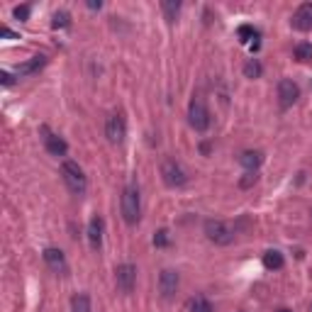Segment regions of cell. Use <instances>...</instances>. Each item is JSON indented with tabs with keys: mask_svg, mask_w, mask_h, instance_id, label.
<instances>
[{
	"mask_svg": "<svg viewBox=\"0 0 312 312\" xmlns=\"http://www.w3.org/2000/svg\"><path fill=\"white\" fill-rule=\"evenodd\" d=\"M88 242H90V247L95 251L103 247V220L98 215L90 217V222H88Z\"/></svg>",
	"mask_w": 312,
	"mask_h": 312,
	"instance_id": "4fadbf2b",
	"label": "cell"
},
{
	"mask_svg": "<svg viewBox=\"0 0 312 312\" xmlns=\"http://www.w3.org/2000/svg\"><path fill=\"white\" fill-rule=\"evenodd\" d=\"M44 263L54 271V273H59V276H63L66 271H68V263H66V256H63V251L61 249H57V247H47L44 249Z\"/></svg>",
	"mask_w": 312,
	"mask_h": 312,
	"instance_id": "ba28073f",
	"label": "cell"
},
{
	"mask_svg": "<svg viewBox=\"0 0 312 312\" xmlns=\"http://www.w3.org/2000/svg\"><path fill=\"white\" fill-rule=\"evenodd\" d=\"M61 178H63L66 188H68L73 195H83L85 188H88L83 169H81L76 161H63V164H61Z\"/></svg>",
	"mask_w": 312,
	"mask_h": 312,
	"instance_id": "7a4b0ae2",
	"label": "cell"
},
{
	"mask_svg": "<svg viewBox=\"0 0 312 312\" xmlns=\"http://www.w3.org/2000/svg\"><path fill=\"white\" fill-rule=\"evenodd\" d=\"M290 25H293V29H298V32H310L312 29V2H303V5L295 10Z\"/></svg>",
	"mask_w": 312,
	"mask_h": 312,
	"instance_id": "8fae6325",
	"label": "cell"
},
{
	"mask_svg": "<svg viewBox=\"0 0 312 312\" xmlns=\"http://www.w3.org/2000/svg\"><path fill=\"white\" fill-rule=\"evenodd\" d=\"M71 312H93L88 293H76V295L71 298Z\"/></svg>",
	"mask_w": 312,
	"mask_h": 312,
	"instance_id": "ac0fdd59",
	"label": "cell"
},
{
	"mask_svg": "<svg viewBox=\"0 0 312 312\" xmlns=\"http://www.w3.org/2000/svg\"><path fill=\"white\" fill-rule=\"evenodd\" d=\"M205 234H207V239L212 242V244H217V247H227L234 242V229L229 227L227 222H222V220H205Z\"/></svg>",
	"mask_w": 312,
	"mask_h": 312,
	"instance_id": "3957f363",
	"label": "cell"
},
{
	"mask_svg": "<svg viewBox=\"0 0 312 312\" xmlns=\"http://www.w3.org/2000/svg\"><path fill=\"white\" fill-rule=\"evenodd\" d=\"M115 281H117V288L122 293H132L134 290V283H137V268L132 263H120L115 268Z\"/></svg>",
	"mask_w": 312,
	"mask_h": 312,
	"instance_id": "52a82bcc",
	"label": "cell"
},
{
	"mask_svg": "<svg viewBox=\"0 0 312 312\" xmlns=\"http://www.w3.org/2000/svg\"><path fill=\"white\" fill-rule=\"evenodd\" d=\"M200 151H202V154L207 156V154H210V144H207V142H202V144H200Z\"/></svg>",
	"mask_w": 312,
	"mask_h": 312,
	"instance_id": "f1b7e54d",
	"label": "cell"
},
{
	"mask_svg": "<svg viewBox=\"0 0 312 312\" xmlns=\"http://www.w3.org/2000/svg\"><path fill=\"white\" fill-rule=\"evenodd\" d=\"M52 27H54V29L71 27V15H68L66 10H59V12H54V22H52Z\"/></svg>",
	"mask_w": 312,
	"mask_h": 312,
	"instance_id": "44dd1931",
	"label": "cell"
},
{
	"mask_svg": "<svg viewBox=\"0 0 312 312\" xmlns=\"http://www.w3.org/2000/svg\"><path fill=\"white\" fill-rule=\"evenodd\" d=\"M105 137H108L110 144L125 142V137H127V122H125L122 113H113L108 117V122H105Z\"/></svg>",
	"mask_w": 312,
	"mask_h": 312,
	"instance_id": "8992f818",
	"label": "cell"
},
{
	"mask_svg": "<svg viewBox=\"0 0 312 312\" xmlns=\"http://www.w3.org/2000/svg\"><path fill=\"white\" fill-rule=\"evenodd\" d=\"M161 178H164V183L169 188H183L188 183V176H186L183 166L176 159H171V156L161 161Z\"/></svg>",
	"mask_w": 312,
	"mask_h": 312,
	"instance_id": "5b68a950",
	"label": "cell"
},
{
	"mask_svg": "<svg viewBox=\"0 0 312 312\" xmlns=\"http://www.w3.org/2000/svg\"><path fill=\"white\" fill-rule=\"evenodd\" d=\"M178 285H181L178 273H176L173 268H164L161 276H159V293H161L164 298H173L176 290H178Z\"/></svg>",
	"mask_w": 312,
	"mask_h": 312,
	"instance_id": "30bf717a",
	"label": "cell"
},
{
	"mask_svg": "<svg viewBox=\"0 0 312 312\" xmlns=\"http://www.w3.org/2000/svg\"><path fill=\"white\" fill-rule=\"evenodd\" d=\"M42 66H47V57H32L29 61L25 63H20L17 68H15V73L22 78V76H32V73H37Z\"/></svg>",
	"mask_w": 312,
	"mask_h": 312,
	"instance_id": "5bb4252c",
	"label": "cell"
},
{
	"mask_svg": "<svg viewBox=\"0 0 312 312\" xmlns=\"http://www.w3.org/2000/svg\"><path fill=\"white\" fill-rule=\"evenodd\" d=\"M0 78H2V85H5V88H10V85H12V76H10L7 71H2V73H0Z\"/></svg>",
	"mask_w": 312,
	"mask_h": 312,
	"instance_id": "4316f807",
	"label": "cell"
},
{
	"mask_svg": "<svg viewBox=\"0 0 312 312\" xmlns=\"http://www.w3.org/2000/svg\"><path fill=\"white\" fill-rule=\"evenodd\" d=\"M295 59H300V61H310L312 59V44L310 42H300V44L295 47Z\"/></svg>",
	"mask_w": 312,
	"mask_h": 312,
	"instance_id": "7402d4cb",
	"label": "cell"
},
{
	"mask_svg": "<svg viewBox=\"0 0 312 312\" xmlns=\"http://www.w3.org/2000/svg\"><path fill=\"white\" fill-rule=\"evenodd\" d=\"M188 122L195 132H207V127H210V110L200 95H193V100L188 105Z\"/></svg>",
	"mask_w": 312,
	"mask_h": 312,
	"instance_id": "277c9868",
	"label": "cell"
},
{
	"mask_svg": "<svg viewBox=\"0 0 312 312\" xmlns=\"http://www.w3.org/2000/svg\"><path fill=\"white\" fill-rule=\"evenodd\" d=\"M154 247H169V232L166 229H159L154 234Z\"/></svg>",
	"mask_w": 312,
	"mask_h": 312,
	"instance_id": "d4e9b609",
	"label": "cell"
},
{
	"mask_svg": "<svg viewBox=\"0 0 312 312\" xmlns=\"http://www.w3.org/2000/svg\"><path fill=\"white\" fill-rule=\"evenodd\" d=\"M188 310L190 312H215V308H212V303H210L205 295H195V298L190 300Z\"/></svg>",
	"mask_w": 312,
	"mask_h": 312,
	"instance_id": "d6986e66",
	"label": "cell"
},
{
	"mask_svg": "<svg viewBox=\"0 0 312 312\" xmlns=\"http://www.w3.org/2000/svg\"><path fill=\"white\" fill-rule=\"evenodd\" d=\"M285 258L281 251H276V249H268L266 254H263V266L268 268V271H278V268H283Z\"/></svg>",
	"mask_w": 312,
	"mask_h": 312,
	"instance_id": "9a60e30c",
	"label": "cell"
},
{
	"mask_svg": "<svg viewBox=\"0 0 312 312\" xmlns=\"http://www.w3.org/2000/svg\"><path fill=\"white\" fill-rule=\"evenodd\" d=\"M29 12H32V7H29V5H17V7L12 10L15 20H29Z\"/></svg>",
	"mask_w": 312,
	"mask_h": 312,
	"instance_id": "484cf974",
	"label": "cell"
},
{
	"mask_svg": "<svg viewBox=\"0 0 312 312\" xmlns=\"http://www.w3.org/2000/svg\"><path fill=\"white\" fill-rule=\"evenodd\" d=\"M120 207H122V217H125L127 225H137L139 222V217H142V200H139V190L134 186H127L122 190Z\"/></svg>",
	"mask_w": 312,
	"mask_h": 312,
	"instance_id": "6da1fadb",
	"label": "cell"
},
{
	"mask_svg": "<svg viewBox=\"0 0 312 312\" xmlns=\"http://www.w3.org/2000/svg\"><path fill=\"white\" fill-rule=\"evenodd\" d=\"M2 37H7V39H15V34H12L10 29H2Z\"/></svg>",
	"mask_w": 312,
	"mask_h": 312,
	"instance_id": "f546056e",
	"label": "cell"
},
{
	"mask_svg": "<svg viewBox=\"0 0 312 312\" xmlns=\"http://www.w3.org/2000/svg\"><path fill=\"white\" fill-rule=\"evenodd\" d=\"M42 132H44V146H47V151H49L52 156H63V154L68 151V144L63 142L59 134H52L47 127H42Z\"/></svg>",
	"mask_w": 312,
	"mask_h": 312,
	"instance_id": "7c38bea8",
	"label": "cell"
},
{
	"mask_svg": "<svg viewBox=\"0 0 312 312\" xmlns=\"http://www.w3.org/2000/svg\"><path fill=\"white\" fill-rule=\"evenodd\" d=\"M261 161H263L261 151H244V154L239 156V164H242L247 171H256L261 166Z\"/></svg>",
	"mask_w": 312,
	"mask_h": 312,
	"instance_id": "2e32d148",
	"label": "cell"
},
{
	"mask_svg": "<svg viewBox=\"0 0 312 312\" xmlns=\"http://www.w3.org/2000/svg\"><path fill=\"white\" fill-rule=\"evenodd\" d=\"M88 7H90V10H100V7H103V2H100V0H98V2H95V0H90V2H88Z\"/></svg>",
	"mask_w": 312,
	"mask_h": 312,
	"instance_id": "83f0119b",
	"label": "cell"
},
{
	"mask_svg": "<svg viewBox=\"0 0 312 312\" xmlns=\"http://www.w3.org/2000/svg\"><path fill=\"white\" fill-rule=\"evenodd\" d=\"M237 34H239V42H242V44H249L256 37V29L249 27V25H242V27L237 29Z\"/></svg>",
	"mask_w": 312,
	"mask_h": 312,
	"instance_id": "603a6c76",
	"label": "cell"
},
{
	"mask_svg": "<svg viewBox=\"0 0 312 312\" xmlns=\"http://www.w3.org/2000/svg\"><path fill=\"white\" fill-rule=\"evenodd\" d=\"M278 312H290V310H288V308H281V310H278Z\"/></svg>",
	"mask_w": 312,
	"mask_h": 312,
	"instance_id": "4dcf8cb0",
	"label": "cell"
},
{
	"mask_svg": "<svg viewBox=\"0 0 312 312\" xmlns=\"http://www.w3.org/2000/svg\"><path fill=\"white\" fill-rule=\"evenodd\" d=\"M278 98H281V108H290L298 98H300V88L290 78H281L278 81Z\"/></svg>",
	"mask_w": 312,
	"mask_h": 312,
	"instance_id": "9c48e42d",
	"label": "cell"
},
{
	"mask_svg": "<svg viewBox=\"0 0 312 312\" xmlns=\"http://www.w3.org/2000/svg\"><path fill=\"white\" fill-rule=\"evenodd\" d=\"M256 181H258L256 171H247V173H244V176L239 178V188H244V190H247V188H251V186H254Z\"/></svg>",
	"mask_w": 312,
	"mask_h": 312,
	"instance_id": "cb8c5ba5",
	"label": "cell"
},
{
	"mask_svg": "<svg viewBox=\"0 0 312 312\" xmlns=\"http://www.w3.org/2000/svg\"><path fill=\"white\" fill-rule=\"evenodd\" d=\"M310 312H312V305H310Z\"/></svg>",
	"mask_w": 312,
	"mask_h": 312,
	"instance_id": "1f68e13d",
	"label": "cell"
},
{
	"mask_svg": "<svg viewBox=\"0 0 312 312\" xmlns=\"http://www.w3.org/2000/svg\"><path fill=\"white\" fill-rule=\"evenodd\" d=\"M161 12H164L166 22H169V25H173V22L178 20V12H181V2H178V0H164V2H161Z\"/></svg>",
	"mask_w": 312,
	"mask_h": 312,
	"instance_id": "e0dca14e",
	"label": "cell"
},
{
	"mask_svg": "<svg viewBox=\"0 0 312 312\" xmlns=\"http://www.w3.org/2000/svg\"><path fill=\"white\" fill-rule=\"evenodd\" d=\"M261 71H263V68H261V61H258V59H249V61L244 63V76H247V78H258Z\"/></svg>",
	"mask_w": 312,
	"mask_h": 312,
	"instance_id": "ffe728a7",
	"label": "cell"
}]
</instances>
